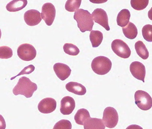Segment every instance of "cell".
<instances>
[{
  "label": "cell",
  "instance_id": "cell-1",
  "mask_svg": "<svg viewBox=\"0 0 152 129\" xmlns=\"http://www.w3.org/2000/svg\"><path fill=\"white\" fill-rule=\"evenodd\" d=\"M37 90V85L28 78L22 77L19 80L17 84L14 88L12 92L14 95H22L27 98L32 97L33 93Z\"/></svg>",
  "mask_w": 152,
  "mask_h": 129
},
{
  "label": "cell",
  "instance_id": "cell-2",
  "mask_svg": "<svg viewBox=\"0 0 152 129\" xmlns=\"http://www.w3.org/2000/svg\"><path fill=\"white\" fill-rule=\"evenodd\" d=\"M74 18L81 32L92 31L94 22L92 15L89 11L83 9H78L75 12Z\"/></svg>",
  "mask_w": 152,
  "mask_h": 129
},
{
  "label": "cell",
  "instance_id": "cell-3",
  "mask_svg": "<svg viewBox=\"0 0 152 129\" xmlns=\"http://www.w3.org/2000/svg\"><path fill=\"white\" fill-rule=\"evenodd\" d=\"M91 67L96 74L104 75L110 71L112 67V62L110 59L106 57L98 56L92 60Z\"/></svg>",
  "mask_w": 152,
  "mask_h": 129
},
{
  "label": "cell",
  "instance_id": "cell-4",
  "mask_svg": "<svg viewBox=\"0 0 152 129\" xmlns=\"http://www.w3.org/2000/svg\"><path fill=\"white\" fill-rule=\"evenodd\" d=\"M135 103L141 110L147 111L152 107V98L147 92L138 90L134 94Z\"/></svg>",
  "mask_w": 152,
  "mask_h": 129
},
{
  "label": "cell",
  "instance_id": "cell-5",
  "mask_svg": "<svg viewBox=\"0 0 152 129\" xmlns=\"http://www.w3.org/2000/svg\"><path fill=\"white\" fill-rule=\"evenodd\" d=\"M102 120L107 127L113 128L117 125L119 116L116 109L112 107H107L104 110Z\"/></svg>",
  "mask_w": 152,
  "mask_h": 129
},
{
  "label": "cell",
  "instance_id": "cell-6",
  "mask_svg": "<svg viewBox=\"0 0 152 129\" xmlns=\"http://www.w3.org/2000/svg\"><path fill=\"white\" fill-rule=\"evenodd\" d=\"M17 53L21 60L29 61L33 60L36 57L37 51L32 45L26 43L22 44L18 47Z\"/></svg>",
  "mask_w": 152,
  "mask_h": 129
},
{
  "label": "cell",
  "instance_id": "cell-7",
  "mask_svg": "<svg viewBox=\"0 0 152 129\" xmlns=\"http://www.w3.org/2000/svg\"><path fill=\"white\" fill-rule=\"evenodd\" d=\"M112 50L118 56L124 59H127L131 54V51L128 45L122 40H114L111 44Z\"/></svg>",
  "mask_w": 152,
  "mask_h": 129
},
{
  "label": "cell",
  "instance_id": "cell-8",
  "mask_svg": "<svg viewBox=\"0 0 152 129\" xmlns=\"http://www.w3.org/2000/svg\"><path fill=\"white\" fill-rule=\"evenodd\" d=\"M41 15L42 19L45 21L46 24L49 26H51L55 19V7L51 3H46L42 7Z\"/></svg>",
  "mask_w": 152,
  "mask_h": 129
},
{
  "label": "cell",
  "instance_id": "cell-9",
  "mask_svg": "<svg viewBox=\"0 0 152 129\" xmlns=\"http://www.w3.org/2000/svg\"><path fill=\"white\" fill-rule=\"evenodd\" d=\"M91 15L96 23L101 25L107 31L110 30L108 25V15L106 11L102 8H96L94 10Z\"/></svg>",
  "mask_w": 152,
  "mask_h": 129
},
{
  "label": "cell",
  "instance_id": "cell-10",
  "mask_svg": "<svg viewBox=\"0 0 152 129\" xmlns=\"http://www.w3.org/2000/svg\"><path fill=\"white\" fill-rule=\"evenodd\" d=\"M56 107L57 102L54 99L50 97L42 99L38 105V110L43 114H50L53 112Z\"/></svg>",
  "mask_w": 152,
  "mask_h": 129
},
{
  "label": "cell",
  "instance_id": "cell-11",
  "mask_svg": "<svg viewBox=\"0 0 152 129\" xmlns=\"http://www.w3.org/2000/svg\"><path fill=\"white\" fill-rule=\"evenodd\" d=\"M129 69L134 77L145 83L146 69L143 63L138 61L133 62L131 64Z\"/></svg>",
  "mask_w": 152,
  "mask_h": 129
},
{
  "label": "cell",
  "instance_id": "cell-12",
  "mask_svg": "<svg viewBox=\"0 0 152 129\" xmlns=\"http://www.w3.org/2000/svg\"><path fill=\"white\" fill-rule=\"evenodd\" d=\"M41 15L39 11L31 9L27 11L24 15V19L27 25L29 26H34L41 22Z\"/></svg>",
  "mask_w": 152,
  "mask_h": 129
},
{
  "label": "cell",
  "instance_id": "cell-13",
  "mask_svg": "<svg viewBox=\"0 0 152 129\" xmlns=\"http://www.w3.org/2000/svg\"><path fill=\"white\" fill-rule=\"evenodd\" d=\"M75 107V101L72 97L67 96L61 99L60 111L63 115H67L71 114Z\"/></svg>",
  "mask_w": 152,
  "mask_h": 129
},
{
  "label": "cell",
  "instance_id": "cell-14",
  "mask_svg": "<svg viewBox=\"0 0 152 129\" xmlns=\"http://www.w3.org/2000/svg\"><path fill=\"white\" fill-rule=\"evenodd\" d=\"M53 69L58 77L62 81H64L68 78L71 74V69L65 64L56 63L53 66Z\"/></svg>",
  "mask_w": 152,
  "mask_h": 129
},
{
  "label": "cell",
  "instance_id": "cell-15",
  "mask_svg": "<svg viewBox=\"0 0 152 129\" xmlns=\"http://www.w3.org/2000/svg\"><path fill=\"white\" fill-rule=\"evenodd\" d=\"M66 88L70 93L79 96L84 95L87 91L85 86L77 82H69L66 84Z\"/></svg>",
  "mask_w": 152,
  "mask_h": 129
},
{
  "label": "cell",
  "instance_id": "cell-16",
  "mask_svg": "<svg viewBox=\"0 0 152 129\" xmlns=\"http://www.w3.org/2000/svg\"><path fill=\"white\" fill-rule=\"evenodd\" d=\"M84 129H105L102 120L96 118H90L84 124Z\"/></svg>",
  "mask_w": 152,
  "mask_h": 129
},
{
  "label": "cell",
  "instance_id": "cell-17",
  "mask_svg": "<svg viewBox=\"0 0 152 129\" xmlns=\"http://www.w3.org/2000/svg\"><path fill=\"white\" fill-rule=\"evenodd\" d=\"M27 4V0H14L7 4L6 8L10 12H17L25 8Z\"/></svg>",
  "mask_w": 152,
  "mask_h": 129
},
{
  "label": "cell",
  "instance_id": "cell-18",
  "mask_svg": "<svg viewBox=\"0 0 152 129\" xmlns=\"http://www.w3.org/2000/svg\"><path fill=\"white\" fill-rule=\"evenodd\" d=\"M131 17L130 13L126 9L122 10L118 13L117 17V23L118 26L123 27L129 23Z\"/></svg>",
  "mask_w": 152,
  "mask_h": 129
},
{
  "label": "cell",
  "instance_id": "cell-19",
  "mask_svg": "<svg viewBox=\"0 0 152 129\" xmlns=\"http://www.w3.org/2000/svg\"><path fill=\"white\" fill-rule=\"evenodd\" d=\"M90 118L91 116L89 112L84 108L79 109L74 116V119L76 123L81 125H84L87 120Z\"/></svg>",
  "mask_w": 152,
  "mask_h": 129
},
{
  "label": "cell",
  "instance_id": "cell-20",
  "mask_svg": "<svg viewBox=\"0 0 152 129\" xmlns=\"http://www.w3.org/2000/svg\"><path fill=\"white\" fill-rule=\"evenodd\" d=\"M122 31L125 36L129 39H135L138 34L137 27L131 22H129L127 26L122 28Z\"/></svg>",
  "mask_w": 152,
  "mask_h": 129
},
{
  "label": "cell",
  "instance_id": "cell-21",
  "mask_svg": "<svg viewBox=\"0 0 152 129\" xmlns=\"http://www.w3.org/2000/svg\"><path fill=\"white\" fill-rule=\"evenodd\" d=\"M90 40L93 48H96L101 44L103 39V35L99 31L92 30L90 34Z\"/></svg>",
  "mask_w": 152,
  "mask_h": 129
},
{
  "label": "cell",
  "instance_id": "cell-22",
  "mask_svg": "<svg viewBox=\"0 0 152 129\" xmlns=\"http://www.w3.org/2000/svg\"><path fill=\"white\" fill-rule=\"evenodd\" d=\"M135 49L137 54L143 60L148 58L149 53L144 43L141 41H138L135 44Z\"/></svg>",
  "mask_w": 152,
  "mask_h": 129
},
{
  "label": "cell",
  "instance_id": "cell-23",
  "mask_svg": "<svg viewBox=\"0 0 152 129\" xmlns=\"http://www.w3.org/2000/svg\"><path fill=\"white\" fill-rule=\"evenodd\" d=\"M81 1V0H68L66 3L65 8L69 12H75L79 8Z\"/></svg>",
  "mask_w": 152,
  "mask_h": 129
},
{
  "label": "cell",
  "instance_id": "cell-24",
  "mask_svg": "<svg viewBox=\"0 0 152 129\" xmlns=\"http://www.w3.org/2000/svg\"><path fill=\"white\" fill-rule=\"evenodd\" d=\"M63 49L66 54L70 56H77L80 52L78 47L71 43H65Z\"/></svg>",
  "mask_w": 152,
  "mask_h": 129
},
{
  "label": "cell",
  "instance_id": "cell-25",
  "mask_svg": "<svg viewBox=\"0 0 152 129\" xmlns=\"http://www.w3.org/2000/svg\"><path fill=\"white\" fill-rule=\"evenodd\" d=\"M148 0H132L131 5L132 8L136 10H142L145 8L148 5Z\"/></svg>",
  "mask_w": 152,
  "mask_h": 129
},
{
  "label": "cell",
  "instance_id": "cell-26",
  "mask_svg": "<svg viewBox=\"0 0 152 129\" xmlns=\"http://www.w3.org/2000/svg\"><path fill=\"white\" fill-rule=\"evenodd\" d=\"M142 33L144 39L148 42H152V25H145L142 29Z\"/></svg>",
  "mask_w": 152,
  "mask_h": 129
},
{
  "label": "cell",
  "instance_id": "cell-27",
  "mask_svg": "<svg viewBox=\"0 0 152 129\" xmlns=\"http://www.w3.org/2000/svg\"><path fill=\"white\" fill-rule=\"evenodd\" d=\"M13 55L12 50L9 47L3 46L0 47V58L8 59L12 57Z\"/></svg>",
  "mask_w": 152,
  "mask_h": 129
},
{
  "label": "cell",
  "instance_id": "cell-28",
  "mask_svg": "<svg viewBox=\"0 0 152 129\" xmlns=\"http://www.w3.org/2000/svg\"><path fill=\"white\" fill-rule=\"evenodd\" d=\"M72 125L69 120L63 119L58 122L53 129H72Z\"/></svg>",
  "mask_w": 152,
  "mask_h": 129
},
{
  "label": "cell",
  "instance_id": "cell-29",
  "mask_svg": "<svg viewBox=\"0 0 152 129\" xmlns=\"http://www.w3.org/2000/svg\"><path fill=\"white\" fill-rule=\"evenodd\" d=\"M35 69V66H34L33 65H29V66H27L26 67L24 68V69H22V70L21 71V72H20V73L18 74L17 75H16V76L11 78V80H13L15 78L18 77V76H21V75L30 74L32 72L34 71Z\"/></svg>",
  "mask_w": 152,
  "mask_h": 129
},
{
  "label": "cell",
  "instance_id": "cell-30",
  "mask_svg": "<svg viewBox=\"0 0 152 129\" xmlns=\"http://www.w3.org/2000/svg\"><path fill=\"white\" fill-rule=\"evenodd\" d=\"M126 129H143L140 126L137 125H132L126 128Z\"/></svg>",
  "mask_w": 152,
  "mask_h": 129
},
{
  "label": "cell",
  "instance_id": "cell-31",
  "mask_svg": "<svg viewBox=\"0 0 152 129\" xmlns=\"http://www.w3.org/2000/svg\"><path fill=\"white\" fill-rule=\"evenodd\" d=\"M148 16L149 19L152 21V7L148 11Z\"/></svg>",
  "mask_w": 152,
  "mask_h": 129
}]
</instances>
